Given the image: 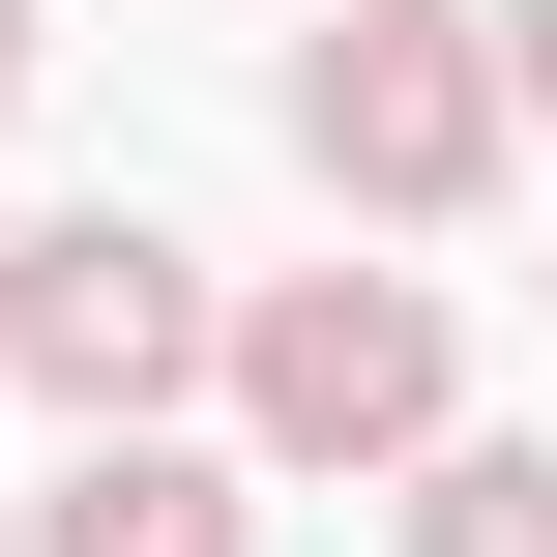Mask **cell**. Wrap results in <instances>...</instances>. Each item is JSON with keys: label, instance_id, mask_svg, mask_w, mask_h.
I'll list each match as a JSON object with an SVG mask.
<instances>
[{"label": "cell", "instance_id": "obj_2", "mask_svg": "<svg viewBox=\"0 0 557 557\" xmlns=\"http://www.w3.org/2000/svg\"><path fill=\"white\" fill-rule=\"evenodd\" d=\"M441 382H470V352H441L411 264H294V294H235V441H264V470H441V441H470Z\"/></svg>", "mask_w": 557, "mask_h": 557}, {"label": "cell", "instance_id": "obj_5", "mask_svg": "<svg viewBox=\"0 0 557 557\" xmlns=\"http://www.w3.org/2000/svg\"><path fill=\"white\" fill-rule=\"evenodd\" d=\"M411 557H557V441H441L411 470Z\"/></svg>", "mask_w": 557, "mask_h": 557}, {"label": "cell", "instance_id": "obj_4", "mask_svg": "<svg viewBox=\"0 0 557 557\" xmlns=\"http://www.w3.org/2000/svg\"><path fill=\"white\" fill-rule=\"evenodd\" d=\"M29 557H264V441H59Z\"/></svg>", "mask_w": 557, "mask_h": 557}, {"label": "cell", "instance_id": "obj_6", "mask_svg": "<svg viewBox=\"0 0 557 557\" xmlns=\"http://www.w3.org/2000/svg\"><path fill=\"white\" fill-rule=\"evenodd\" d=\"M499 59H529V117H557V0H499Z\"/></svg>", "mask_w": 557, "mask_h": 557}, {"label": "cell", "instance_id": "obj_3", "mask_svg": "<svg viewBox=\"0 0 557 557\" xmlns=\"http://www.w3.org/2000/svg\"><path fill=\"white\" fill-rule=\"evenodd\" d=\"M0 352H29L88 441H176V382H235V294H206V235H147V206H59V235L0 264Z\"/></svg>", "mask_w": 557, "mask_h": 557}, {"label": "cell", "instance_id": "obj_7", "mask_svg": "<svg viewBox=\"0 0 557 557\" xmlns=\"http://www.w3.org/2000/svg\"><path fill=\"white\" fill-rule=\"evenodd\" d=\"M0 88H29V0H0Z\"/></svg>", "mask_w": 557, "mask_h": 557}, {"label": "cell", "instance_id": "obj_8", "mask_svg": "<svg viewBox=\"0 0 557 557\" xmlns=\"http://www.w3.org/2000/svg\"><path fill=\"white\" fill-rule=\"evenodd\" d=\"M0 557H29V499H0Z\"/></svg>", "mask_w": 557, "mask_h": 557}, {"label": "cell", "instance_id": "obj_1", "mask_svg": "<svg viewBox=\"0 0 557 557\" xmlns=\"http://www.w3.org/2000/svg\"><path fill=\"white\" fill-rule=\"evenodd\" d=\"M499 147H529V59H499V0H352V29H294V176H323V206L441 235Z\"/></svg>", "mask_w": 557, "mask_h": 557}, {"label": "cell", "instance_id": "obj_9", "mask_svg": "<svg viewBox=\"0 0 557 557\" xmlns=\"http://www.w3.org/2000/svg\"><path fill=\"white\" fill-rule=\"evenodd\" d=\"M0 264H29V235H0Z\"/></svg>", "mask_w": 557, "mask_h": 557}]
</instances>
